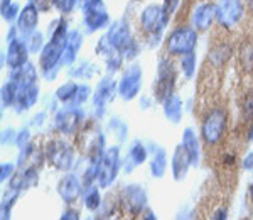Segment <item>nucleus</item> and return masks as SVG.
<instances>
[{
	"label": "nucleus",
	"instance_id": "1",
	"mask_svg": "<svg viewBox=\"0 0 253 220\" xmlns=\"http://www.w3.org/2000/svg\"><path fill=\"white\" fill-rule=\"evenodd\" d=\"M223 130H224V112L223 110H213L206 117L205 124H203V136H205L208 144H216L223 137Z\"/></svg>",
	"mask_w": 253,
	"mask_h": 220
},
{
	"label": "nucleus",
	"instance_id": "2",
	"mask_svg": "<svg viewBox=\"0 0 253 220\" xmlns=\"http://www.w3.org/2000/svg\"><path fill=\"white\" fill-rule=\"evenodd\" d=\"M196 44V34L191 29H179L170 36L169 43H167V50L172 55H184L191 53Z\"/></svg>",
	"mask_w": 253,
	"mask_h": 220
},
{
	"label": "nucleus",
	"instance_id": "3",
	"mask_svg": "<svg viewBox=\"0 0 253 220\" xmlns=\"http://www.w3.org/2000/svg\"><path fill=\"white\" fill-rule=\"evenodd\" d=\"M166 19L167 17L164 12H161L159 9H156V7H149V9L145 10L144 17H142V22H144V26L147 29L156 31V29H162Z\"/></svg>",
	"mask_w": 253,
	"mask_h": 220
},
{
	"label": "nucleus",
	"instance_id": "4",
	"mask_svg": "<svg viewBox=\"0 0 253 220\" xmlns=\"http://www.w3.org/2000/svg\"><path fill=\"white\" fill-rule=\"evenodd\" d=\"M238 2H235V0H226L224 2V5H221V12H219V17H221V22H233L238 17Z\"/></svg>",
	"mask_w": 253,
	"mask_h": 220
},
{
	"label": "nucleus",
	"instance_id": "5",
	"mask_svg": "<svg viewBox=\"0 0 253 220\" xmlns=\"http://www.w3.org/2000/svg\"><path fill=\"white\" fill-rule=\"evenodd\" d=\"M211 12H213V9H211L210 5H205L201 7V9L198 10V14L194 15V22L198 24L201 29H205V27H208V24L211 22Z\"/></svg>",
	"mask_w": 253,
	"mask_h": 220
},
{
	"label": "nucleus",
	"instance_id": "6",
	"mask_svg": "<svg viewBox=\"0 0 253 220\" xmlns=\"http://www.w3.org/2000/svg\"><path fill=\"white\" fill-rule=\"evenodd\" d=\"M22 24H24V27H31V26H34L36 24V10H32V9H26L24 10V15H22Z\"/></svg>",
	"mask_w": 253,
	"mask_h": 220
},
{
	"label": "nucleus",
	"instance_id": "7",
	"mask_svg": "<svg viewBox=\"0 0 253 220\" xmlns=\"http://www.w3.org/2000/svg\"><path fill=\"white\" fill-rule=\"evenodd\" d=\"M177 5V0H166V5H164V14L166 17H169L170 14H172L174 7Z\"/></svg>",
	"mask_w": 253,
	"mask_h": 220
}]
</instances>
